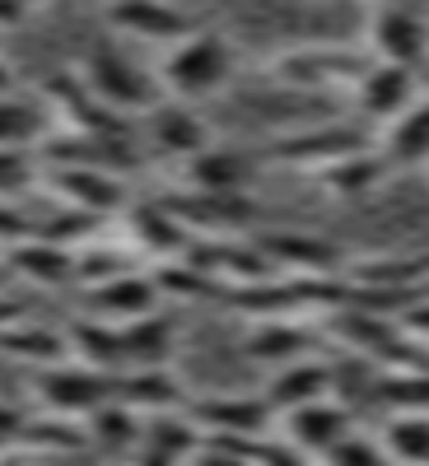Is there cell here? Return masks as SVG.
<instances>
[{"mask_svg":"<svg viewBox=\"0 0 429 466\" xmlns=\"http://www.w3.org/2000/svg\"><path fill=\"white\" fill-rule=\"evenodd\" d=\"M159 75H164V94L169 98H182V103L215 98L233 80V47H229L224 33L197 28V33L182 37V43L169 52Z\"/></svg>","mask_w":429,"mask_h":466,"instance_id":"6da1fadb","label":"cell"},{"mask_svg":"<svg viewBox=\"0 0 429 466\" xmlns=\"http://www.w3.org/2000/svg\"><path fill=\"white\" fill-rule=\"evenodd\" d=\"M85 85L94 89V98H103L112 112H122V116H145L149 107H159L169 94H164V80H154V75L145 66H136L122 47H89L85 66Z\"/></svg>","mask_w":429,"mask_h":466,"instance_id":"7a4b0ae2","label":"cell"},{"mask_svg":"<svg viewBox=\"0 0 429 466\" xmlns=\"http://www.w3.org/2000/svg\"><path fill=\"white\" fill-rule=\"evenodd\" d=\"M33 397L43 401V410L66 415V420H89L98 406H107L117 397V373L80 364V360H61L47 364L33 378Z\"/></svg>","mask_w":429,"mask_h":466,"instance_id":"3957f363","label":"cell"},{"mask_svg":"<svg viewBox=\"0 0 429 466\" xmlns=\"http://www.w3.org/2000/svg\"><path fill=\"white\" fill-rule=\"evenodd\" d=\"M373 66V52L364 47H336V43H313L294 47L271 61V75L290 89H332V85H360V75Z\"/></svg>","mask_w":429,"mask_h":466,"instance_id":"277c9868","label":"cell"},{"mask_svg":"<svg viewBox=\"0 0 429 466\" xmlns=\"http://www.w3.org/2000/svg\"><path fill=\"white\" fill-rule=\"evenodd\" d=\"M127 219V238L136 248V257L154 261V266H164V261H182L191 252V243H197V233H191L164 197H154V201H136L122 210Z\"/></svg>","mask_w":429,"mask_h":466,"instance_id":"5b68a950","label":"cell"},{"mask_svg":"<svg viewBox=\"0 0 429 466\" xmlns=\"http://www.w3.org/2000/svg\"><path fill=\"white\" fill-rule=\"evenodd\" d=\"M169 210L197 233V238H233L257 219V206L243 197H220V191H197V187H182L173 197H164Z\"/></svg>","mask_w":429,"mask_h":466,"instance_id":"8992f818","label":"cell"},{"mask_svg":"<svg viewBox=\"0 0 429 466\" xmlns=\"http://www.w3.org/2000/svg\"><path fill=\"white\" fill-rule=\"evenodd\" d=\"M103 19L112 33L136 37V43H173L178 47L182 37L197 33V19L169 5V0H107Z\"/></svg>","mask_w":429,"mask_h":466,"instance_id":"52a82bcc","label":"cell"},{"mask_svg":"<svg viewBox=\"0 0 429 466\" xmlns=\"http://www.w3.org/2000/svg\"><path fill=\"white\" fill-rule=\"evenodd\" d=\"M47 187L75 210H89L98 219H112L131 206L127 197V182L122 173H107V168H80V164H56L47 168Z\"/></svg>","mask_w":429,"mask_h":466,"instance_id":"ba28073f","label":"cell"},{"mask_svg":"<svg viewBox=\"0 0 429 466\" xmlns=\"http://www.w3.org/2000/svg\"><path fill=\"white\" fill-rule=\"evenodd\" d=\"M369 149V136L360 127H318V131H294V136H281L276 145L266 149V164H285V168H308L318 173L345 154H360Z\"/></svg>","mask_w":429,"mask_h":466,"instance_id":"9c48e42d","label":"cell"},{"mask_svg":"<svg viewBox=\"0 0 429 466\" xmlns=\"http://www.w3.org/2000/svg\"><path fill=\"white\" fill-rule=\"evenodd\" d=\"M369 52L373 61L393 66H420L429 52V24L411 5H373L369 15Z\"/></svg>","mask_w":429,"mask_h":466,"instance_id":"30bf717a","label":"cell"},{"mask_svg":"<svg viewBox=\"0 0 429 466\" xmlns=\"http://www.w3.org/2000/svg\"><path fill=\"white\" fill-rule=\"evenodd\" d=\"M187 415L206 430V439H261L276 420V406L266 397H201L187 401Z\"/></svg>","mask_w":429,"mask_h":466,"instance_id":"8fae6325","label":"cell"},{"mask_svg":"<svg viewBox=\"0 0 429 466\" xmlns=\"http://www.w3.org/2000/svg\"><path fill=\"white\" fill-rule=\"evenodd\" d=\"M281 424H285V439L303 457H318L322 461L350 430H355V415H350V406L341 397H322V401H308L299 410H285Z\"/></svg>","mask_w":429,"mask_h":466,"instance_id":"7c38bea8","label":"cell"},{"mask_svg":"<svg viewBox=\"0 0 429 466\" xmlns=\"http://www.w3.org/2000/svg\"><path fill=\"white\" fill-rule=\"evenodd\" d=\"M159 308H164V289L154 280V270H131V276H117V280L89 289V313L112 322V327L149 318V313H159Z\"/></svg>","mask_w":429,"mask_h":466,"instance_id":"4fadbf2b","label":"cell"},{"mask_svg":"<svg viewBox=\"0 0 429 466\" xmlns=\"http://www.w3.org/2000/svg\"><path fill=\"white\" fill-rule=\"evenodd\" d=\"M420 98V85H415V70L411 66H393V61H373L360 85H355V107L369 116V122H397V116Z\"/></svg>","mask_w":429,"mask_h":466,"instance_id":"5bb4252c","label":"cell"},{"mask_svg":"<svg viewBox=\"0 0 429 466\" xmlns=\"http://www.w3.org/2000/svg\"><path fill=\"white\" fill-rule=\"evenodd\" d=\"M257 177V159L239 145H206L182 164V182L197 191H220V197H243Z\"/></svg>","mask_w":429,"mask_h":466,"instance_id":"9a60e30c","label":"cell"},{"mask_svg":"<svg viewBox=\"0 0 429 466\" xmlns=\"http://www.w3.org/2000/svg\"><path fill=\"white\" fill-rule=\"evenodd\" d=\"M261 252L276 261L281 276H345V252L327 238H308V233H261Z\"/></svg>","mask_w":429,"mask_h":466,"instance_id":"2e32d148","label":"cell"},{"mask_svg":"<svg viewBox=\"0 0 429 466\" xmlns=\"http://www.w3.org/2000/svg\"><path fill=\"white\" fill-rule=\"evenodd\" d=\"M261 397L276 406V415L299 410V406H308V401H322V397H336V364H327V360H318V355L294 360V364H281V369H271Z\"/></svg>","mask_w":429,"mask_h":466,"instance_id":"e0dca14e","label":"cell"},{"mask_svg":"<svg viewBox=\"0 0 429 466\" xmlns=\"http://www.w3.org/2000/svg\"><path fill=\"white\" fill-rule=\"evenodd\" d=\"M243 355L266 364V369H281V364L318 355V336L294 318H257L252 331L243 336Z\"/></svg>","mask_w":429,"mask_h":466,"instance_id":"ac0fdd59","label":"cell"},{"mask_svg":"<svg viewBox=\"0 0 429 466\" xmlns=\"http://www.w3.org/2000/svg\"><path fill=\"white\" fill-rule=\"evenodd\" d=\"M5 270L37 289H56V285H75V252L43 238V233H33V238L5 248Z\"/></svg>","mask_w":429,"mask_h":466,"instance_id":"d6986e66","label":"cell"},{"mask_svg":"<svg viewBox=\"0 0 429 466\" xmlns=\"http://www.w3.org/2000/svg\"><path fill=\"white\" fill-rule=\"evenodd\" d=\"M145 127H149V140H154V149H164V154H173V159H191V154H201L206 145H210V131H206V122L197 112H191L182 98H164L159 107H149L145 112Z\"/></svg>","mask_w":429,"mask_h":466,"instance_id":"ffe728a7","label":"cell"},{"mask_svg":"<svg viewBox=\"0 0 429 466\" xmlns=\"http://www.w3.org/2000/svg\"><path fill=\"white\" fill-rule=\"evenodd\" d=\"M117 401L140 415H164V410H182L187 392L169 364L164 369H122L117 373Z\"/></svg>","mask_w":429,"mask_h":466,"instance_id":"44dd1931","label":"cell"},{"mask_svg":"<svg viewBox=\"0 0 429 466\" xmlns=\"http://www.w3.org/2000/svg\"><path fill=\"white\" fill-rule=\"evenodd\" d=\"M383 159H387V168H420V164H429V94H420L397 122H387Z\"/></svg>","mask_w":429,"mask_h":466,"instance_id":"7402d4cb","label":"cell"},{"mask_svg":"<svg viewBox=\"0 0 429 466\" xmlns=\"http://www.w3.org/2000/svg\"><path fill=\"white\" fill-rule=\"evenodd\" d=\"M393 173L383 159V149H360V154H345V159L318 168V182L327 187V197L336 201H360L369 191H378V182Z\"/></svg>","mask_w":429,"mask_h":466,"instance_id":"603a6c76","label":"cell"},{"mask_svg":"<svg viewBox=\"0 0 429 466\" xmlns=\"http://www.w3.org/2000/svg\"><path fill=\"white\" fill-rule=\"evenodd\" d=\"M178 345V322L164 313H149L122 327V350H127V369H164L173 360Z\"/></svg>","mask_w":429,"mask_h":466,"instance_id":"cb8c5ba5","label":"cell"},{"mask_svg":"<svg viewBox=\"0 0 429 466\" xmlns=\"http://www.w3.org/2000/svg\"><path fill=\"white\" fill-rule=\"evenodd\" d=\"M66 340H70V355L80 364H94V369H107V373H122L127 369V350H122V327H112L94 313L75 318L66 327Z\"/></svg>","mask_w":429,"mask_h":466,"instance_id":"d4e9b609","label":"cell"},{"mask_svg":"<svg viewBox=\"0 0 429 466\" xmlns=\"http://www.w3.org/2000/svg\"><path fill=\"white\" fill-rule=\"evenodd\" d=\"M52 107L19 98L15 89L0 94V149H37L52 136Z\"/></svg>","mask_w":429,"mask_h":466,"instance_id":"484cf974","label":"cell"},{"mask_svg":"<svg viewBox=\"0 0 429 466\" xmlns=\"http://www.w3.org/2000/svg\"><path fill=\"white\" fill-rule=\"evenodd\" d=\"M0 355H10V360H28L37 369H47V364H61L70 355V340L66 331L56 327H37V322H15L0 331Z\"/></svg>","mask_w":429,"mask_h":466,"instance_id":"4316f807","label":"cell"},{"mask_svg":"<svg viewBox=\"0 0 429 466\" xmlns=\"http://www.w3.org/2000/svg\"><path fill=\"white\" fill-rule=\"evenodd\" d=\"M85 430H89V443L103 448V452H136L140 448V434H145V415L112 397L107 406H98L85 420Z\"/></svg>","mask_w":429,"mask_h":466,"instance_id":"83f0119b","label":"cell"},{"mask_svg":"<svg viewBox=\"0 0 429 466\" xmlns=\"http://www.w3.org/2000/svg\"><path fill=\"white\" fill-rule=\"evenodd\" d=\"M383 448L397 466H429V410H393L383 424Z\"/></svg>","mask_w":429,"mask_h":466,"instance_id":"f1b7e54d","label":"cell"},{"mask_svg":"<svg viewBox=\"0 0 429 466\" xmlns=\"http://www.w3.org/2000/svg\"><path fill=\"white\" fill-rule=\"evenodd\" d=\"M131 270H140L136 248H112V243L94 248V243H85L80 252H75V285H85V289L107 285L117 276H131Z\"/></svg>","mask_w":429,"mask_h":466,"instance_id":"f546056e","label":"cell"},{"mask_svg":"<svg viewBox=\"0 0 429 466\" xmlns=\"http://www.w3.org/2000/svg\"><path fill=\"white\" fill-rule=\"evenodd\" d=\"M378 401L393 410H429V369H397L378 378Z\"/></svg>","mask_w":429,"mask_h":466,"instance_id":"4dcf8cb0","label":"cell"},{"mask_svg":"<svg viewBox=\"0 0 429 466\" xmlns=\"http://www.w3.org/2000/svg\"><path fill=\"white\" fill-rule=\"evenodd\" d=\"M43 182V154L37 149H0V201H15L24 187Z\"/></svg>","mask_w":429,"mask_h":466,"instance_id":"1f68e13d","label":"cell"},{"mask_svg":"<svg viewBox=\"0 0 429 466\" xmlns=\"http://www.w3.org/2000/svg\"><path fill=\"white\" fill-rule=\"evenodd\" d=\"M98 224H103L98 215L66 206V210H56V215H47L43 224H37V233H43V238H52V243H61V248H70V243H94Z\"/></svg>","mask_w":429,"mask_h":466,"instance_id":"d6a6232c","label":"cell"},{"mask_svg":"<svg viewBox=\"0 0 429 466\" xmlns=\"http://www.w3.org/2000/svg\"><path fill=\"white\" fill-rule=\"evenodd\" d=\"M322 466H397V461H393V452L383 448V439H369V434L350 430V434L322 457Z\"/></svg>","mask_w":429,"mask_h":466,"instance_id":"836d02e7","label":"cell"},{"mask_svg":"<svg viewBox=\"0 0 429 466\" xmlns=\"http://www.w3.org/2000/svg\"><path fill=\"white\" fill-rule=\"evenodd\" d=\"M33 233H37V224L15 201H0V248H15V243L33 238Z\"/></svg>","mask_w":429,"mask_h":466,"instance_id":"e575fe53","label":"cell"},{"mask_svg":"<svg viewBox=\"0 0 429 466\" xmlns=\"http://www.w3.org/2000/svg\"><path fill=\"white\" fill-rule=\"evenodd\" d=\"M24 434H28V415L0 401V452H10V448H24Z\"/></svg>","mask_w":429,"mask_h":466,"instance_id":"d590c367","label":"cell"},{"mask_svg":"<svg viewBox=\"0 0 429 466\" xmlns=\"http://www.w3.org/2000/svg\"><path fill=\"white\" fill-rule=\"evenodd\" d=\"M402 327L411 331V340L429 336V299H420L415 308H406V313H402Z\"/></svg>","mask_w":429,"mask_h":466,"instance_id":"8d00e7d4","label":"cell"},{"mask_svg":"<svg viewBox=\"0 0 429 466\" xmlns=\"http://www.w3.org/2000/svg\"><path fill=\"white\" fill-rule=\"evenodd\" d=\"M24 322V299H10V294H0V331Z\"/></svg>","mask_w":429,"mask_h":466,"instance_id":"74e56055","label":"cell"},{"mask_svg":"<svg viewBox=\"0 0 429 466\" xmlns=\"http://www.w3.org/2000/svg\"><path fill=\"white\" fill-rule=\"evenodd\" d=\"M19 15H24L19 0H0V28H5V24H19Z\"/></svg>","mask_w":429,"mask_h":466,"instance_id":"f35d334b","label":"cell"},{"mask_svg":"<svg viewBox=\"0 0 429 466\" xmlns=\"http://www.w3.org/2000/svg\"><path fill=\"white\" fill-rule=\"evenodd\" d=\"M10 89H15V85H10V70L0 66V94H10Z\"/></svg>","mask_w":429,"mask_h":466,"instance_id":"ab89813d","label":"cell"},{"mask_svg":"<svg viewBox=\"0 0 429 466\" xmlns=\"http://www.w3.org/2000/svg\"><path fill=\"white\" fill-rule=\"evenodd\" d=\"M19 5H24V10H28V5H43V0H19Z\"/></svg>","mask_w":429,"mask_h":466,"instance_id":"60d3db41","label":"cell"},{"mask_svg":"<svg viewBox=\"0 0 429 466\" xmlns=\"http://www.w3.org/2000/svg\"><path fill=\"white\" fill-rule=\"evenodd\" d=\"M0 280H5V266H0Z\"/></svg>","mask_w":429,"mask_h":466,"instance_id":"b9f144b4","label":"cell"}]
</instances>
